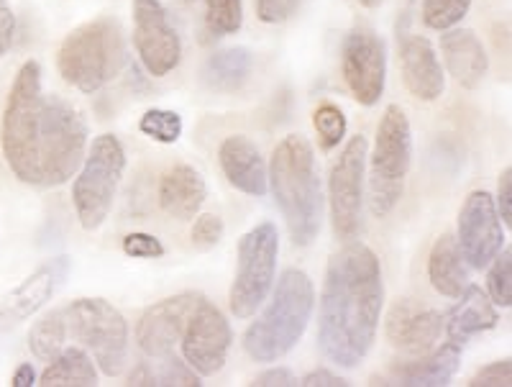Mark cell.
Instances as JSON below:
<instances>
[{"label": "cell", "mask_w": 512, "mask_h": 387, "mask_svg": "<svg viewBox=\"0 0 512 387\" xmlns=\"http://www.w3.org/2000/svg\"><path fill=\"white\" fill-rule=\"evenodd\" d=\"M88 121L62 95L41 88V65L26 59L8 93L0 149L13 175L31 188H59L88 152Z\"/></svg>", "instance_id": "obj_1"}, {"label": "cell", "mask_w": 512, "mask_h": 387, "mask_svg": "<svg viewBox=\"0 0 512 387\" xmlns=\"http://www.w3.org/2000/svg\"><path fill=\"white\" fill-rule=\"evenodd\" d=\"M384 308L379 257L361 241H346L328 259L318 303V349L341 370H356L377 341Z\"/></svg>", "instance_id": "obj_2"}, {"label": "cell", "mask_w": 512, "mask_h": 387, "mask_svg": "<svg viewBox=\"0 0 512 387\" xmlns=\"http://www.w3.org/2000/svg\"><path fill=\"white\" fill-rule=\"evenodd\" d=\"M269 172V190L280 208L295 247H310L323 223V188L318 162L310 141L303 134H290L274 147Z\"/></svg>", "instance_id": "obj_3"}, {"label": "cell", "mask_w": 512, "mask_h": 387, "mask_svg": "<svg viewBox=\"0 0 512 387\" xmlns=\"http://www.w3.org/2000/svg\"><path fill=\"white\" fill-rule=\"evenodd\" d=\"M315 311V290L308 272L290 267L272 285V298L264 313L244 331V352L254 362L269 364L300 344Z\"/></svg>", "instance_id": "obj_4"}, {"label": "cell", "mask_w": 512, "mask_h": 387, "mask_svg": "<svg viewBox=\"0 0 512 387\" xmlns=\"http://www.w3.org/2000/svg\"><path fill=\"white\" fill-rule=\"evenodd\" d=\"M126 65V39L116 18L100 16L77 26L57 49V72L80 93H98Z\"/></svg>", "instance_id": "obj_5"}, {"label": "cell", "mask_w": 512, "mask_h": 387, "mask_svg": "<svg viewBox=\"0 0 512 387\" xmlns=\"http://www.w3.org/2000/svg\"><path fill=\"white\" fill-rule=\"evenodd\" d=\"M369 159V211L374 218H387L405 193V180L413 165V129L400 106L384 108Z\"/></svg>", "instance_id": "obj_6"}, {"label": "cell", "mask_w": 512, "mask_h": 387, "mask_svg": "<svg viewBox=\"0 0 512 387\" xmlns=\"http://www.w3.org/2000/svg\"><path fill=\"white\" fill-rule=\"evenodd\" d=\"M126 172V149L113 134L95 136L72 182V203L85 231H98L111 216Z\"/></svg>", "instance_id": "obj_7"}, {"label": "cell", "mask_w": 512, "mask_h": 387, "mask_svg": "<svg viewBox=\"0 0 512 387\" xmlns=\"http://www.w3.org/2000/svg\"><path fill=\"white\" fill-rule=\"evenodd\" d=\"M67 334L90 352L105 377H118L128 362V323L103 298H77L64 305Z\"/></svg>", "instance_id": "obj_8"}, {"label": "cell", "mask_w": 512, "mask_h": 387, "mask_svg": "<svg viewBox=\"0 0 512 387\" xmlns=\"http://www.w3.org/2000/svg\"><path fill=\"white\" fill-rule=\"evenodd\" d=\"M280 257V231L272 221L256 223L239 241V262L228 290V308L236 318H251L269 298Z\"/></svg>", "instance_id": "obj_9"}, {"label": "cell", "mask_w": 512, "mask_h": 387, "mask_svg": "<svg viewBox=\"0 0 512 387\" xmlns=\"http://www.w3.org/2000/svg\"><path fill=\"white\" fill-rule=\"evenodd\" d=\"M367 136H351L328 175V211L338 241H354L361 234L364 188H367Z\"/></svg>", "instance_id": "obj_10"}, {"label": "cell", "mask_w": 512, "mask_h": 387, "mask_svg": "<svg viewBox=\"0 0 512 387\" xmlns=\"http://www.w3.org/2000/svg\"><path fill=\"white\" fill-rule=\"evenodd\" d=\"M341 75L359 106H377L387 85V47L382 36L359 24L346 34L341 47Z\"/></svg>", "instance_id": "obj_11"}, {"label": "cell", "mask_w": 512, "mask_h": 387, "mask_svg": "<svg viewBox=\"0 0 512 387\" xmlns=\"http://www.w3.org/2000/svg\"><path fill=\"white\" fill-rule=\"evenodd\" d=\"M134 47L139 62L152 77H167L182 59V39L162 0H131Z\"/></svg>", "instance_id": "obj_12"}, {"label": "cell", "mask_w": 512, "mask_h": 387, "mask_svg": "<svg viewBox=\"0 0 512 387\" xmlns=\"http://www.w3.org/2000/svg\"><path fill=\"white\" fill-rule=\"evenodd\" d=\"M231 344L233 334L228 318L208 298H200L190 321H187L185 331H182V359L200 377H213L223 370L228 352H231Z\"/></svg>", "instance_id": "obj_13"}, {"label": "cell", "mask_w": 512, "mask_h": 387, "mask_svg": "<svg viewBox=\"0 0 512 387\" xmlns=\"http://www.w3.org/2000/svg\"><path fill=\"white\" fill-rule=\"evenodd\" d=\"M505 226L497 213L495 198L487 190L466 195L456 223V244L472 270H484L505 247Z\"/></svg>", "instance_id": "obj_14"}, {"label": "cell", "mask_w": 512, "mask_h": 387, "mask_svg": "<svg viewBox=\"0 0 512 387\" xmlns=\"http://www.w3.org/2000/svg\"><path fill=\"white\" fill-rule=\"evenodd\" d=\"M200 298V293H180L146 308L136 323V344L146 359H164L175 354V346L180 344L182 331Z\"/></svg>", "instance_id": "obj_15"}, {"label": "cell", "mask_w": 512, "mask_h": 387, "mask_svg": "<svg viewBox=\"0 0 512 387\" xmlns=\"http://www.w3.org/2000/svg\"><path fill=\"white\" fill-rule=\"evenodd\" d=\"M70 257H54L47 264H41L39 270L31 272L18 288L0 298V334L16 329L24 321L44 308L54 298L59 288L70 275Z\"/></svg>", "instance_id": "obj_16"}, {"label": "cell", "mask_w": 512, "mask_h": 387, "mask_svg": "<svg viewBox=\"0 0 512 387\" xmlns=\"http://www.w3.org/2000/svg\"><path fill=\"white\" fill-rule=\"evenodd\" d=\"M384 334L392 349L408 354V357H420L436 349L443 334V313L428 305H418L415 300L402 298L387 313L384 321Z\"/></svg>", "instance_id": "obj_17"}, {"label": "cell", "mask_w": 512, "mask_h": 387, "mask_svg": "<svg viewBox=\"0 0 512 387\" xmlns=\"http://www.w3.org/2000/svg\"><path fill=\"white\" fill-rule=\"evenodd\" d=\"M400 72L402 83L413 98L433 103L446 90V70L438 59L431 39L420 34H408L400 39Z\"/></svg>", "instance_id": "obj_18"}, {"label": "cell", "mask_w": 512, "mask_h": 387, "mask_svg": "<svg viewBox=\"0 0 512 387\" xmlns=\"http://www.w3.org/2000/svg\"><path fill=\"white\" fill-rule=\"evenodd\" d=\"M218 165L231 188L251 198H264L269 193V172L262 152L244 134L226 136L218 147Z\"/></svg>", "instance_id": "obj_19"}, {"label": "cell", "mask_w": 512, "mask_h": 387, "mask_svg": "<svg viewBox=\"0 0 512 387\" xmlns=\"http://www.w3.org/2000/svg\"><path fill=\"white\" fill-rule=\"evenodd\" d=\"M461 364V344L446 341L428 354L413 357L405 364H395L377 385L400 387H446L454 380Z\"/></svg>", "instance_id": "obj_20"}, {"label": "cell", "mask_w": 512, "mask_h": 387, "mask_svg": "<svg viewBox=\"0 0 512 387\" xmlns=\"http://www.w3.org/2000/svg\"><path fill=\"white\" fill-rule=\"evenodd\" d=\"M441 54L448 75L466 90H474L487 80L489 54L482 39L472 29L441 31Z\"/></svg>", "instance_id": "obj_21"}, {"label": "cell", "mask_w": 512, "mask_h": 387, "mask_svg": "<svg viewBox=\"0 0 512 387\" xmlns=\"http://www.w3.org/2000/svg\"><path fill=\"white\" fill-rule=\"evenodd\" d=\"M459 303L448 313H443V331L448 334V341L464 346L466 341L479 334H487L500 323L497 305L489 300V295L482 288L472 285L459 295Z\"/></svg>", "instance_id": "obj_22"}, {"label": "cell", "mask_w": 512, "mask_h": 387, "mask_svg": "<svg viewBox=\"0 0 512 387\" xmlns=\"http://www.w3.org/2000/svg\"><path fill=\"white\" fill-rule=\"evenodd\" d=\"M205 198H208V185L195 167L175 165L162 175L159 206L167 216L177 218V221H190L200 213Z\"/></svg>", "instance_id": "obj_23"}, {"label": "cell", "mask_w": 512, "mask_h": 387, "mask_svg": "<svg viewBox=\"0 0 512 387\" xmlns=\"http://www.w3.org/2000/svg\"><path fill=\"white\" fill-rule=\"evenodd\" d=\"M469 264L456 244L454 234H441L428 254V280L443 298H459L469 288Z\"/></svg>", "instance_id": "obj_24"}, {"label": "cell", "mask_w": 512, "mask_h": 387, "mask_svg": "<svg viewBox=\"0 0 512 387\" xmlns=\"http://www.w3.org/2000/svg\"><path fill=\"white\" fill-rule=\"evenodd\" d=\"M254 70V54L246 47L221 49L210 54L203 65V85L213 93H236L249 83Z\"/></svg>", "instance_id": "obj_25"}, {"label": "cell", "mask_w": 512, "mask_h": 387, "mask_svg": "<svg viewBox=\"0 0 512 387\" xmlns=\"http://www.w3.org/2000/svg\"><path fill=\"white\" fill-rule=\"evenodd\" d=\"M39 385L47 387H95L98 385V370L80 344L64 346L62 352L44 367Z\"/></svg>", "instance_id": "obj_26"}, {"label": "cell", "mask_w": 512, "mask_h": 387, "mask_svg": "<svg viewBox=\"0 0 512 387\" xmlns=\"http://www.w3.org/2000/svg\"><path fill=\"white\" fill-rule=\"evenodd\" d=\"M67 341H70V334H67V318H64L62 308L41 316L29 331V349L39 362H49L57 357L67 346Z\"/></svg>", "instance_id": "obj_27"}, {"label": "cell", "mask_w": 512, "mask_h": 387, "mask_svg": "<svg viewBox=\"0 0 512 387\" xmlns=\"http://www.w3.org/2000/svg\"><path fill=\"white\" fill-rule=\"evenodd\" d=\"M244 26V0H205V29L210 36L239 34Z\"/></svg>", "instance_id": "obj_28"}, {"label": "cell", "mask_w": 512, "mask_h": 387, "mask_svg": "<svg viewBox=\"0 0 512 387\" xmlns=\"http://www.w3.org/2000/svg\"><path fill=\"white\" fill-rule=\"evenodd\" d=\"M139 131L144 136H149L157 144H177L185 131L182 124V116L177 111H169V108H149V111L141 116Z\"/></svg>", "instance_id": "obj_29"}, {"label": "cell", "mask_w": 512, "mask_h": 387, "mask_svg": "<svg viewBox=\"0 0 512 387\" xmlns=\"http://www.w3.org/2000/svg\"><path fill=\"white\" fill-rule=\"evenodd\" d=\"M313 129L318 134V144L323 152H333L338 149V144L346 139V116L344 111L333 103H320L313 111Z\"/></svg>", "instance_id": "obj_30"}, {"label": "cell", "mask_w": 512, "mask_h": 387, "mask_svg": "<svg viewBox=\"0 0 512 387\" xmlns=\"http://www.w3.org/2000/svg\"><path fill=\"white\" fill-rule=\"evenodd\" d=\"M474 0H423V24L433 31H448L459 26L472 11Z\"/></svg>", "instance_id": "obj_31"}, {"label": "cell", "mask_w": 512, "mask_h": 387, "mask_svg": "<svg viewBox=\"0 0 512 387\" xmlns=\"http://www.w3.org/2000/svg\"><path fill=\"white\" fill-rule=\"evenodd\" d=\"M487 295L497 308H510L512 305V249L502 247L492 262L487 264Z\"/></svg>", "instance_id": "obj_32"}, {"label": "cell", "mask_w": 512, "mask_h": 387, "mask_svg": "<svg viewBox=\"0 0 512 387\" xmlns=\"http://www.w3.org/2000/svg\"><path fill=\"white\" fill-rule=\"evenodd\" d=\"M152 375H154V385H185V387H198L203 385L200 382V375L192 370L190 364L185 359L175 357V354H169L164 359H152Z\"/></svg>", "instance_id": "obj_33"}, {"label": "cell", "mask_w": 512, "mask_h": 387, "mask_svg": "<svg viewBox=\"0 0 512 387\" xmlns=\"http://www.w3.org/2000/svg\"><path fill=\"white\" fill-rule=\"evenodd\" d=\"M223 234H226V223H223L221 216L216 213H203L198 216L195 226H192V247L200 249V252H210L216 249L223 241Z\"/></svg>", "instance_id": "obj_34"}, {"label": "cell", "mask_w": 512, "mask_h": 387, "mask_svg": "<svg viewBox=\"0 0 512 387\" xmlns=\"http://www.w3.org/2000/svg\"><path fill=\"white\" fill-rule=\"evenodd\" d=\"M123 254L134 259H159L164 257V244L154 234L134 231L123 239Z\"/></svg>", "instance_id": "obj_35"}, {"label": "cell", "mask_w": 512, "mask_h": 387, "mask_svg": "<svg viewBox=\"0 0 512 387\" xmlns=\"http://www.w3.org/2000/svg\"><path fill=\"white\" fill-rule=\"evenodd\" d=\"M472 387H510L512 385V359H500L477 372L469 380Z\"/></svg>", "instance_id": "obj_36"}, {"label": "cell", "mask_w": 512, "mask_h": 387, "mask_svg": "<svg viewBox=\"0 0 512 387\" xmlns=\"http://www.w3.org/2000/svg\"><path fill=\"white\" fill-rule=\"evenodd\" d=\"M300 0H256V16L264 24H285L295 16Z\"/></svg>", "instance_id": "obj_37"}, {"label": "cell", "mask_w": 512, "mask_h": 387, "mask_svg": "<svg viewBox=\"0 0 512 387\" xmlns=\"http://www.w3.org/2000/svg\"><path fill=\"white\" fill-rule=\"evenodd\" d=\"M495 206H497V213H500V221L505 223V229H510L512 226V170L510 167H505L500 175Z\"/></svg>", "instance_id": "obj_38"}, {"label": "cell", "mask_w": 512, "mask_h": 387, "mask_svg": "<svg viewBox=\"0 0 512 387\" xmlns=\"http://www.w3.org/2000/svg\"><path fill=\"white\" fill-rule=\"evenodd\" d=\"M16 39V13L8 0H0V59L6 57Z\"/></svg>", "instance_id": "obj_39"}, {"label": "cell", "mask_w": 512, "mask_h": 387, "mask_svg": "<svg viewBox=\"0 0 512 387\" xmlns=\"http://www.w3.org/2000/svg\"><path fill=\"white\" fill-rule=\"evenodd\" d=\"M297 377L292 375L287 367H272V370L262 372V375H256L251 385L256 387H295L297 385Z\"/></svg>", "instance_id": "obj_40"}, {"label": "cell", "mask_w": 512, "mask_h": 387, "mask_svg": "<svg viewBox=\"0 0 512 387\" xmlns=\"http://www.w3.org/2000/svg\"><path fill=\"white\" fill-rule=\"evenodd\" d=\"M297 385H303V387H349L351 382L331 370H313V372H308L303 380L297 382Z\"/></svg>", "instance_id": "obj_41"}, {"label": "cell", "mask_w": 512, "mask_h": 387, "mask_svg": "<svg viewBox=\"0 0 512 387\" xmlns=\"http://www.w3.org/2000/svg\"><path fill=\"white\" fill-rule=\"evenodd\" d=\"M11 385H13V387H31V385H39V377H36L34 364H29V362L18 364L16 372H13Z\"/></svg>", "instance_id": "obj_42"}, {"label": "cell", "mask_w": 512, "mask_h": 387, "mask_svg": "<svg viewBox=\"0 0 512 387\" xmlns=\"http://www.w3.org/2000/svg\"><path fill=\"white\" fill-rule=\"evenodd\" d=\"M128 385H154L152 364H149V362L136 364L134 372H131V375H128Z\"/></svg>", "instance_id": "obj_43"}, {"label": "cell", "mask_w": 512, "mask_h": 387, "mask_svg": "<svg viewBox=\"0 0 512 387\" xmlns=\"http://www.w3.org/2000/svg\"><path fill=\"white\" fill-rule=\"evenodd\" d=\"M361 6L364 8H379V6H384V0H359Z\"/></svg>", "instance_id": "obj_44"}, {"label": "cell", "mask_w": 512, "mask_h": 387, "mask_svg": "<svg viewBox=\"0 0 512 387\" xmlns=\"http://www.w3.org/2000/svg\"><path fill=\"white\" fill-rule=\"evenodd\" d=\"M182 6H192V3H195V0H180Z\"/></svg>", "instance_id": "obj_45"}]
</instances>
